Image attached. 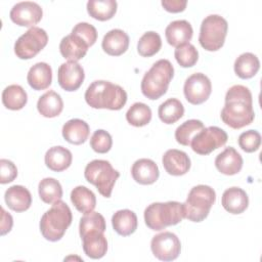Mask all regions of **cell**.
Instances as JSON below:
<instances>
[{
  "label": "cell",
  "instance_id": "d4e9b609",
  "mask_svg": "<svg viewBox=\"0 0 262 262\" xmlns=\"http://www.w3.org/2000/svg\"><path fill=\"white\" fill-rule=\"evenodd\" d=\"M27 81L34 90L47 89L52 82V70L46 62H37L28 72Z\"/></svg>",
  "mask_w": 262,
  "mask_h": 262
},
{
  "label": "cell",
  "instance_id": "d6a6232c",
  "mask_svg": "<svg viewBox=\"0 0 262 262\" xmlns=\"http://www.w3.org/2000/svg\"><path fill=\"white\" fill-rule=\"evenodd\" d=\"M160 120L165 124H174L184 115V106L177 98H169L158 108Z\"/></svg>",
  "mask_w": 262,
  "mask_h": 262
},
{
  "label": "cell",
  "instance_id": "d590c367",
  "mask_svg": "<svg viewBox=\"0 0 262 262\" xmlns=\"http://www.w3.org/2000/svg\"><path fill=\"white\" fill-rule=\"evenodd\" d=\"M126 120L134 127H143L151 120V110L143 102H135L127 111Z\"/></svg>",
  "mask_w": 262,
  "mask_h": 262
},
{
  "label": "cell",
  "instance_id": "b9f144b4",
  "mask_svg": "<svg viewBox=\"0 0 262 262\" xmlns=\"http://www.w3.org/2000/svg\"><path fill=\"white\" fill-rule=\"evenodd\" d=\"M72 33L81 37L88 44L89 47L92 46L97 40V31H96L95 27H93L92 25H90L88 23L77 24L73 28Z\"/></svg>",
  "mask_w": 262,
  "mask_h": 262
},
{
  "label": "cell",
  "instance_id": "cb8c5ba5",
  "mask_svg": "<svg viewBox=\"0 0 262 262\" xmlns=\"http://www.w3.org/2000/svg\"><path fill=\"white\" fill-rule=\"evenodd\" d=\"M63 138L72 144L79 145L84 143L89 136V125L81 119H71L62 126Z\"/></svg>",
  "mask_w": 262,
  "mask_h": 262
},
{
  "label": "cell",
  "instance_id": "ba28073f",
  "mask_svg": "<svg viewBox=\"0 0 262 262\" xmlns=\"http://www.w3.org/2000/svg\"><path fill=\"white\" fill-rule=\"evenodd\" d=\"M227 20L218 14L206 16L200 29L199 42L201 46L208 51H217L223 45L227 35Z\"/></svg>",
  "mask_w": 262,
  "mask_h": 262
},
{
  "label": "cell",
  "instance_id": "4316f807",
  "mask_svg": "<svg viewBox=\"0 0 262 262\" xmlns=\"http://www.w3.org/2000/svg\"><path fill=\"white\" fill-rule=\"evenodd\" d=\"M137 224L138 221L136 214L128 209L119 210L112 217L114 230L122 236H128L134 233L137 229Z\"/></svg>",
  "mask_w": 262,
  "mask_h": 262
},
{
  "label": "cell",
  "instance_id": "5b68a950",
  "mask_svg": "<svg viewBox=\"0 0 262 262\" xmlns=\"http://www.w3.org/2000/svg\"><path fill=\"white\" fill-rule=\"evenodd\" d=\"M174 76V68L170 60L159 59L144 74L140 88L142 94L151 100L163 96Z\"/></svg>",
  "mask_w": 262,
  "mask_h": 262
},
{
  "label": "cell",
  "instance_id": "3957f363",
  "mask_svg": "<svg viewBox=\"0 0 262 262\" xmlns=\"http://www.w3.org/2000/svg\"><path fill=\"white\" fill-rule=\"evenodd\" d=\"M184 218L183 204L175 201L152 203L144 210V222L151 230L159 231L168 226L176 225Z\"/></svg>",
  "mask_w": 262,
  "mask_h": 262
},
{
  "label": "cell",
  "instance_id": "9c48e42d",
  "mask_svg": "<svg viewBox=\"0 0 262 262\" xmlns=\"http://www.w3.org/2000/svg\"><path fill=\"white\" fill-rule=\"evenodd\" d=\"M48 43L45 30L39 27L30 28L14 44V53L20 59H30L36 56Z\"/></svg>",
  "mask_w": 262,
  "mask_h": 262
},
{
  "label": "cell",
  "instance_id": "e0dca14e",
  "mask_svg": "<svg viewBox=\"0 0 262 262\" xmlns=\"http://www.w3.org/2000/svg\"><path fill=\"white\" fill-rule=\"evenodd\" d=\"M131 175L137 183L149 185L158 180L160 171L152 160L143 158L134 162L131 168Z\"/></svg>",
  "mask_w": 262,
  "mask_h": 262
},
{
  "label": "cell",
  "instance_id": "9a60e30c",
  "mask_svg": "<svg viewBox=\"0 0 262 262\" xmlns=\"http://www.w3.org/2000/svg\"><path fill=\"white\" fill-rule=\"evenodd\" d=\"M162 163L166 172L173 176H181L190 169V159L186 152L172 148L168 149L162 159Z\"/></svg>",
  "mask_w": 262,
  "mask_h": 262
},
{
  "label": "cell",
  "instance_id": "836d02e7",
  "mask_svg": "<svg viewBox=\"0 0 262 262\" xmlns=\"http://www.w3.org/2000/svg\"><path fill=\"white\" fill-rule=\"evenodd\" d=\"M40 199L46 204H53L62 198V187L60 183L51 177L42 179L38 185Z\"/></svg>",
  "mask_w": 262,
  "mask_h": 262
},
{
  "label": "cell",
  "instance_id": "d6986e66",
  "mask_svg": "<svg viewBox=\"0 0 262 262\" xmlns=\"http://www.w3.org/2000/svg\"><path fill=\"white\" fill-rule=\"evenodd\" d=\"M193 30L191 25L185 19H178L170 23L166 30L165 36L167 42L174 47L189 43L192 38Z\"/></svg>",
  "mask_w": 262,
  "mask_h": 262
},
{
  "label": "cell",
  "instance_id": "7c38bea8",
  "mask_svg": "<svg viewBox=\"0 0 262 262\" xmlns=\"http://www.w3.org/2000/svg\"><path fill=\"white\" fill-rule=\"evenodd\" d=\"M183 92L189 103L201 104L209 98L212 92L211 81L205 74L194 73L185 80Z\"/></svg>",
  "mask_w": 262,
  "mask_h": 262
},
{
  "label": "cell",
  "instance_id": "603a6c76",
  "mask_svg": "<svg viewBox=\"0 0 262 262\" xmlns=\"http://www.w3.org/2000/svg\"><path fill=\"white\" fill-rule=\"evenodd\" d=\"M4 200L8 208L15 212H25L32 205V194L23 185L10 186L5 191Z\"/></svg>",
  "mask_w": 262,
  "mask_h": 262
},
{
  "label": "cell",
  "instance_id": "7402d4cb",
  "mask_svg": "<svg viewBox=\"0 0 262 262\" xmlns=\"http://www.w3.org/2000/svg\"><path fill=\"white\" fill-rule=\"evenodd\" d=\"M221 204L227 212L236 215L246 211L249 206V198L244 189L233 186L223 192Z\"/></svg>",
  "mask_w": 262,
  "mask_h": 262
},
{
  "label": "cell",
  "instance_id": "7a4b0ae2",
  "mask_svg": "<svg viewBox=\"0 0 262 262\" xmlns=\"http://www.w3.org/2000/svg\"><path fill=\"white\" fill-rule=\"evenodd\" d=\"M84 97L87 104L93 108L119 111L127 102L126 91L120 85L104 80L92 82L88 86Z\"/></svg>",
  "mask_w": 262,
  "mask_h": 262
},
{
  "label": "cell",
  "instance_id": "277c9868",
  "mask_svg": "<svg viewBox=\"0 0 262 262\" xmlns=\"http://www.w3.org/2000/svg\"><path fill=\"white\" fill-rule=\"evenodd\" d=\"M73 215L70 207L61 200L53 203L40 220V231L50 242L59 241L72 224Z\"/></svg>",
  "mask_w": 262,
  "mask_h": 262
},
{
  "label": "cell",
  "instance_id": "ffe728a7",
  "mask_svg": "<svg viewBox=\"0 0 262 262\" xmlns=\"http://www.w3.org/2000/svg\"><path fill=\"white\" fill-rule=\"evenodd\" d=\"M101 47L103 51L108 55H122L127 51L129 47V36L123 30H111L103 36Z\"/></svg>",
  "mask_w": 262,
  "mask_h": 262
},
{
  "label": "cell",
  "instance_id": "74e56055",
  "mask_svg": "<svg viewBox=\"0 0 262 262\" xmlns=\"http://www.w3.org/2000/svg\"><path fill=\"white\" fill-rule=\"evenodd\" d=\"M105 219L98 212H90L88 214H84V216L80 219L79 223V233L80 236H83L85 233L93 230L105 231Z\"/></svg>",
  "mask_w": 262,
  "mask_h": 262
},
{
  "label": "cell",
  "instance_id": "e575fe53",
  "mask_svg": "<svg viewBox=\"0 0 262 262\" xmlns=\"http://www.w3.org/2000/svg\"><path fill=\"white\" fill-rule=\"evenodd\" d=\"M204 128L205 126L202 121L196 119L187 120L176 128L175 139L179 144L188 146L190 145V141L192 137Z\"/></svg>",
  "mask_w": 262,
  "mask_h": 262
},
{
  "label": "cell",
  "instance_id": "f546056e",
  "mask_svg": "<svg viewBox=\"0 0 262 262\" xmlns=\"http://www.w3.org/2000/svg\"><path fill=\"white\" fill-rule=\"evenodd\" d=\"M234 73L241 79L253 78L260 69L259 58L252 52L242 53L234 61Z\"/></svg>",
  "mask_w": 262,
  "mask_h": 262
},
{
  "label": "cell",
  "instance_id": "484cf974",
  "mask_svg": "<svg viewBox=\"0 0 262 262\" xmlns=\"http://www.w3.org/2000/svg\"><path fill=\"white\" fill-rule=\"evenodd\" d=\"M45 165L51 171L61 172L68 169L73 161L72 152L63 146H52L45 154Z\"/></svg>",
  "mask_w": 262,
  "mask_h": 262
},
{
  "label": "cell",
  "instance_id": "7bdbcfd3",
  "mask_svg": "<svg viewBox=\"0 0 262 262\" xmlns=\"http://www.w3.org/2000/svg\"><path fill=\"white\" fill-rule=\"evenodd\" d=\"M17 176L16 166L7 159L0 160V183L6 184L13 181Z\"/></svg>",
  "mask_w": 262,
  "mask_h": 262
},
{
  "label": "cell",
  "instance_id": "8992f818",
  "mask_svg": "<svg viewBox=\"0 0 262 262\" xmlns=\"http://www.w3.org/2000/svg\"><path fill=\"white\" fill-rule=\"evenodd\" d=\"M216 201V192L209 185H195L183 203L185 218L192 222H202L205 220Z\"/></svg>",
  "mask_w": 262,
  "mask_h": 262
},
{
  "label": "cell",
  "instance_id": "60d3db41",
  "mask_svg": "<svg viewBox=\"0 0 262 262\" xmlns=\"http://www.w3.org/2000/svg\"><path fill=\"white\" fill-rule=\"evenodd\" d=\"M238 145L246 152H254L261 145V135L256 130H248L238 136Z\"/></svg>",
  "mask_w": 262,
  "mask_h": 262
},
{
  "label": "cell",
  "instance_id": "5bb4252c",
  "mask_svg": "<svg viewBox=\"0 0 262 262\" xmlns=\"http://www.w3.org/2000/svg\"><path fill=\"white\" fill-rule=\"evenodd\" d=\"M85 78V73L81 64L77 61H68L59 66L57 71V81L59 86L66 91L78 90Z\"/></svg>",
  "mask_w": 262,
  "mask_h": 262
},
{
  "label": "cell",
  "instance_id": "52a82bcc",
  "mask_svg": "<svg viewBox=\"0 0 262 262\" xmlns=\"http://www.w3.org/2000/svg\"><path fill=\"white\" fill-rule=\"evenodd\" d=\"M84 176L89 183L96 186L102 196L110 198L120 173L113 168L108 161L93 160L85 167Z\"/></svg>",
  "mask_w": 262,
  "mask_h": 262
},
{
  "label": "cell",
  "instance_id": "44dd1931",
  "mask_svg": "<svg viewBox=\"0 0 262 262\" xmlns=\"http://www.w3.org/2000/svg\"><path fill=\"white\" fill-rule=\"evenodd\" d=\"M103 231L93 230L81 236L83 241V251L91 259L102 258L107 251V241Z\"/></svg>",
  "mask_w": 262,
  "mask_h": 262
},
{
  "label": "cell",
  "instance_id": "f1b7e54d",
  "mask_svg": "<svg viewBox=\"0 0 262 262\" xmlns=\"http://www.w3.org/2000/svg\"><path fill=\"white\" fill-rule=\"evenodd\" d=\"M71 201L75 208L83 214L92 212L96 206L95 194L92 190L83 185L76 186L71 191Z\"/></svg>",
  "mask_w": 262,
  "mask_h": 262
},
{
  "label": "cell",
  "instance_id": "4dcf8cb0",
  "mask_svg": "<svg viewBox=\"0 0 262 262\" xmlns=\"http://www.w3.org/2000/svg\"><path fill=\"white\" fill-rule=\"evenodd\" d=\"M28 101V95L26 90L16 84L7 86L2 92L3 105L11 111L21 110Z\"/></svg>",
  "mask_w": 262,
  "mask_h": 262
},
{
  "label": "cell",
  "instance_id": "4fadbf2b",
  "mask_svg": "<svg viewBox=\"0 0 262 262\" xmlns=\"http://www.w3.org/2000/svg\"><path fill=\"white\" fill-rule=\"evenodd\" d=\"M43 15L41 6L32 1H23L13 5L10 10V19L20 27H35Z\"/></svg>",
  "mask_w": 262,
  "mask_h": 262
},
{
  "label": "cell",
  "instance_id": "f6af8a7d",
  "mask_svg": "<svg viewBox=\"0 0 262 262\" xmlns=\"http://www.w3.org/2000/svg\"><path fill=\"white\" fill-rule=\"evenodd\" d=\"M1 235L6 234L7 232H9L11 230L12 224H13V220H12V216L7 213L3 208H1Z\"/></svg>",
  "mask_w": 262,
  "mask_h": 262
},
{
  "label": "cell",
  "instance_id": "ee69618b",
  "mask_svg": "<svg viewBox=\"0 0 262 262\" xmlns=\"http://www.w3.org/2000/svg\"><path fill=\"white\" fill-rule=\"evenodd\" d=\"M161 4L164 7V9L167 10L168 12L177 13V12H182L186 8L187 1L186 0H163Z\"/></svg>",
  "mask_w": 262,
  "mask_h": 262
},
{
  "label": "cell",
  "instance_id": "30bf717a",
  "mask_svg": "<svg viewBox=\"0 0 262 262\" xmlns=\"http://www.w3.org/2000/svg\"><path fill=\"white\" fill-rule=\"evenodd\" d=\"M227 139L228 135L223 129L217 126H210L202 129L192 137L190 146L198 155L206 156L223 146Z\"/></svg>",
  "mask_w": 262,
  "mask_h": 262
},
{
  "label": "cell",
  "instance_id": "ac0fdd59",
  "mask_svg": "<svg viewBox=\"0 0 262 262\" xmlns=\"http://www.w3.org/2000/svg\"><path fill=\"white\" fill-rule=\"evenodd\" d=\"M243 158L232 146L226 147L215 159V167L224 175H235L243 168Z\"/></svg>",
  "mask_w": 262,
  "mask_h": 262
},
{
  "label": "cell",
  "instance_id": "6da1fadb",
  "mask_svg": "<svg viewBox=\"0 0 262 262\" xmlns=\"http://www.w3.org/2000/svg\"><path fill=\"white\" fill-rule=\"evenodd\" d=\"M220 117L223 123L232 129L250 125L255 118L250 89L243 85L231 86L225 94V104Z\"/></svg>",
  "mask_w": 262,
  "mask_h": 262
},
{
  "label": "cell",
  "instance_id": "8fae6325",
  "mask_svg": "<svg viewBox=\"0 0 262 262\" xmlns=\"http://www.w3.org/2000/svg\"><path fill=\"white\" fill-rule=\"evenodd\" d=\"M150 249L154 256L159 260L173 261L180 254L181 243L175 233L164 231L151 238Z\"/></svg>",
  "mask_w": 262,
  "mask_h": 262
},
{
  "label": "cell",
  "instance_id": "1f68e13d",
  "mask_svg": "<svg viewBox=\"0 0 262 262\" xmlns=\"http://www.w3.org/2000/svg\"><path fill=\"white\" fill-rule=\"evenodd\" d=\"M117 6L118 4L115 0H89L87 2V11L91 17L104 21L116 14Z\"/></svg>",
  "mask_w": 262,
  "mask_h": 262
},
{
  "label": "cell",
  "instance_id": "ab89813d",
  "mask_svg": "<svg viewBox=\"0 0 262 262\" xmlns=\"http://www.w3.org/2000/svg\"><path fill=\"white\" fill-rule=\"evenodd\" d=\"M113 145V139L111 134L102 129L96 130L90 138L91 148L98 154H105L110 151Z\"/></svg>",
  "mask_w": 262,
  "mask_h": 262
},
{
  "label": "cell",
  "instance_id": "f35d334b",
  "mask_svg": "<svg viewBox=\"0 0 262 262\" xmlns=\"http://www.w3.org/2000/svg\"><path fill=\"white\" fill-rule=\"evenodd\" d=\"M174 56L180 67L190 68L196 63L199 59V52L192 44L185 43L176 47L174 51Z\"/></svg>",
  "mask_w": 262,
  "mask_h": 262
},
{
  "label": "cell",
  "instance_id": "83f0119b",
  "mask_svg": "<svg viewBox=\"0 0 262 262\" xmlns=\"http://www.w3.org/2000/svg\"><path fill=\"white\" fill-rule=\"evenodd\" d=\"M37 110L45 118H54L59 116L63 110L61 96L53 90L47 91L39 97Z\"/></svg>",
  "mask_w": 262,
  "mask_h": 262
},
{
  "label": "cell",
  "instance_id": "2e32d148",
  "mask_svg": "<svg viewBox=\"0 0 262 262\" xmlns=\"http://www.w3.org/2000/svg\"><path fill=\"white\" fill-rule=\"evenodd\" d=\"M88 48V44L81 37L73 33L63 37L59 43L60 54L69 61L82 59L86 55Z\"/></svg>",
  "mask_w": 262,
  "mask_h": 262
},
{
  "label": "cell",
  "instance_id": "8d00e7d4",
  "mask_svg": "<svg viewBox=\"0 0 262 262\" xmlns=\"http://www.w3.org/2000/svg\"><path fill=\"white\" fill-rule=\"evenodd\" d=\"M162 47V40L158 33L148 31L144 33L137 43V51L143 57H150L158 53Z\"/></svg>",
  "mask_w": 262,
  "mask_h": 262
}]
</instances>
